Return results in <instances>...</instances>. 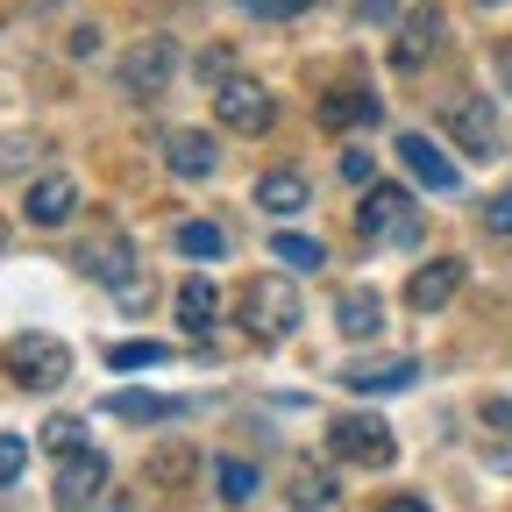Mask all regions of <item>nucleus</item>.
<instances>
[{
    "mask_svg": "<svg viewBox=\"0 0 512 512\" xmlns=\"http://www.w3.org/2000/svg\"><path fill=\"white\" fill-rule=\"evenodd\" d=\"M0 370H8L22 392H57V384L72 377V349H64L57 335H15L8 349H0Z\"/></svg>",
    "mask_w": 512,
    "mask_h": 512,
    "instance_id": "obj_2",
    "label": "nucleus"
},
{
    "mask_svg": "<svg viewBox=\"0 0 512 512\" xmlns=\"http://www.w3.org/2000/svg\"><path fill=\"white\" fill-rule=\"evenodd\" d=\"M79 271L100 278V285H114L121 306H143V299H150V285L136 278V249H128V235H93V242L79 249Z\"/></svg>",
    "mask_w": 512,
    "mask_h": 512,
    "instance_id": "obj_4",
    "label": "nucleus"
},
{
    "mask_svg": "<svg viewBox=\"0 0 512 512\" xmlns=\"http://www.w3.org/2000/svg\"><path fill=\"white\" fill-rule=\"evenodd\" d=\"M256 207H264V214H299L306 207V178L299 171H264V178H256Z\"/></svg>",
    "mask_w": 512,
    "mask_h": 512,
    "instance_id": "obj_19",
    "label": "nucleus"
},
{
    "mask_svg": "<svg viewBox=\"0 0 512 512\" xmlns=\"http://www.w3.org/2000/svg\"><path fill=\"white\" fill-rule=\"evenodd\" d=\"M477 8H498V0H477Z\"/></svg>",
    "mask_w": 512,
    "mask_h": 512,
    "instance_id": "obj_39",
    "label": "nucleus"
},
{
    "mask_svg": "<svg viewBox=\"0 0 512 512\" xmlns=\"http://www.w3.org/2000/svg\"><path fill=\"white\" fill-rule=\"evenodd\" d=\"M456 292H463V264H456V256H434V264H420V271H413L406 306H413V313H441Z\"/></svg>",
    "mask_w": 512,
    "mask_h": 512,
    "instance_id": "obj_12",
    "label": "nucleus"
},
{
    "mask_svg": "<svg viewBox=\"0 0 512 512\" xmlns=\"http://www.w3.org/2000/svg\"><path fill=\"white\" fill-rule=\"evenodd\" d=\"M484 221H491V235H512V192H498V200L484 207Z\"/></svg>",
    "mask_w": 512,
    "mask_h": 512,
    "instance_id": "obj_29",
    "label": "nucleus"
},
{
    "mask_svg": "<svg viewBox=\"0 0 512 512\" xmlns=\"http://www.w3.org/2000/svg\"><path fill=\"white\" fill-rule=\"evenodd\" d=\"M29 470V441L22 434H0V484H15Z\"/></svg>",
    "mask_w": 512,
    "mask_h": 512,
    "instance_id": "obj_27",
    "label": "nucleus"
},
{
    "mask_svg": "<svg viewBox=\"0 0 512 512\" xmlns=\"http://www.w3.org/2000/svg\"><path fill=\"white\" fill-rule=\"evenodd\" d=\"M399 157H406V171H413L420 185H434V192H456V185H463V171L434 150V136H399Z\"/></svg>",
    "mask_w": 512,
    "mask_h": 512,
    "instance_id": "obj_16",
    "label": "nucleus"
},
{
    "mask_svg": "<svg viewBox=\"0 0 512 512\" xmlns=\"http://www.w3.org/2000/svg\"><path fill=\"white\" fill-rule=\"evenodd\" d=\"M484 463H491V470H498V477H512V434H505V441H491V448H484Z\"/></svg>",
    "mask_w": 512,
    "mask_h": 512,
    "instance_id": "obj_32",
    "label": "nucleus"
},
{
    "mask_svg": "<svg viewBox=\"0 0 512 512\" xmlns=\"http://www.w3.org/2000/svg\"><path fill=\"white\" fill-rule=\"evenodd\" d=\"M271 256H278V264H292V271H320V264H328V249H320L313 235H292V228L271 242Z\"/></svg>",
    "mask_w": 512,
    "mask_h": 512,
    "instance_id": "obj_23",
    "label": "nucleus"
},
{
    "mask_svg": "<svg viewBox=\"0 0 512 512\" xmlns=\"http://www.w3.org/2000/svg\"><path fill=\"white\" fill-rule=\"evenodd\" d=\"M484 427H512V399H484Z\"/></svg>",
    "mask_w": 512,
    "mask_h": 512,
    "instance_id": "obj_34",
    "label": "nucleus"
},
{
    "mask_svg": "<svg viewBox=\"0 0 512 512\" xmlns=\"http://www.w3.org/2000/svg\"><path fill=\"white\" fill-rule=\"evenodd\" d=\"M164 164H171L178 178H214L221 150H214V136H200V128H178V136L164 143Z\"/></svg>",
    "mask_w": 512,
    "mask_h": 512,
    "instance_id": "obj_18",
    "label": "nucleus"
},
{
    "mask_svg": "<svg viewBox=\"0 0 512 512\" xmlns=\"http://www.w3.org/2000/svg\"><path fill=\"white\" fill-rule=\"evenodd\" d=\"M441 128L463 157H498V114H491V93H448L441 100Z\"/></svg>",
    "mask_w": 512,
    "mask_h": 512,
    "instance_id": "obj_5",
    "label": "nucleus"
},
{
    "mask_svg": "<svg viewBox=\"0 0 512 512\" xmlns=\"http://www.w3.org/2000/svg\"><path fill=\"white\" fill-rule=\"evenodd\" d=\"M0 242H8V221H0Z\"/></svg>",
    "mask_w": 512,
    "mask_h": 512,
    "instance_id": "obj_40",
    "label": "nucleus"
},
{
    "mask_svg": "<svg viewBox=\"0 0 512 512\" xmlns=\"http://www.w3.org/2000/svg\"><path fill=\"white\" fill-rule=\"evenodd\" d=\"M214 114H221V128H235V136H264L278 121V100L256 79H228V86H214Z\"/></svg>",
    "mask_w": 512,
    "mask_h": 512,
    "instance_id": "obj_7",
    "label": "nucleus"
},
{
    "mask_svg": "<svg viewBox=\"0 0 512 512\" xmlns=\"http://www.w3.org/2000/svg\"><path fill=\"white\" fill-rule=\"evenodd\" d=\"M328 448H335L342 463H356V470H384V463L399 456L392 427L370 420V413H342V420H328Z\"/></svg>",
    "mask_w": 512,
    "mask_h": 512,
    "instance_id": "obj_6",
    "label": "nucleus"
},
{
    "mask_svg": "<svg viewBox=\"0 0 512 512\" xmlns=\"http://www.w3.org/2000/svg\"><path fill=\"white\" fill-rule=\"evenodd\" d=\"M107 420H136V427H157V420H178L185 399H164V392H107L100 399Z\"/></svg>",
    "mask_w": 512,
    "mask_h": 512,
    "instance_id": "obj_17",
    "label": "nucleus"
},
{
    "mask_svg": "<svg viewBox=\"0 0 512 512\" xmlns=\"http://www.w3.org/2000/svg\"><path fill=\"white\" fill-rule=\"evenodd\" d=\"M413 377H420L413 356H392V363H349V370H342V384H349V392H363V399H377V392H406Z\"/></svg>",
    "mask_w": 512,
    "mask_h": 512,
    "instance_id": "obj_15",
    "label": "nucleus"
},
{
    "mask_svg": "<svg viewBox=\"0 0 512 512\" xmlns=\"http://www.w3.org/2000/svg\"><path fill=\"white\" fill-rule=\"evenodd\" d=\"M505 86H512V50H505Z\"/></svg>",
    "mask_w": 512,
    "mask_h": 512,
    "instance_id": "obj_38",
    "label": "nucleus"
},
{
    "mask_svg": "<svg viewBox=\"0 0 512 512\" xmlns=\"http://www.w3.org/2000/svg\"><path fill=\"white\" fill-rule=\"evenodd\" d=\"M72 207H79V185L64 178V171H50V178H36L29 185V200H22V214H29V228H64L72 221Z\"/></svg>",
    "mask_w": 512,
    "mask_h": 512,
    "instance_id": "obj_13",
    "label": "nucleus"
},
{
    "mask_svg": "<svg viewBox=\"0 0 512 512\" xmlns=\"http://www.w3.org/2000/svg\"><path fill=\"white\" fill-rule=\"evenodd\" d=\"M377 114H384V100H377V93H363V86L320 100V121H328V128H356V121H377Z\"/></svg>",
    "mask_w": 512,
    "mask_h": 512,
    "instance_id": "obj_20",
    "label": "nucleus"
},
{
    "mask_svg": "<svg viewBox=\"0 0 512 512\" xmlns=\"http://www.w3.org/2000/svg\"><path fill=\"white\" fill-rule=\"evenodd\" d=\"M178 256H207V264H214V256H228V228L221 221H178Z\"/></svg>",
    "mask_w": 512,
    "mask_h": 512,
    "instance_id": "obj_22",
    "label": "nucleus"
},
{
    "mask_svg": "<svg viewBox=\"0 0 512 512\" xmlns=\"http://www.w3.org/2000/svg\"><path fill=\"white\" fill-rule=\"evenodd\" d=\"M100 491H107V456L100 448H72V456L57 463V505L86 512V505H100Z\"/></svg>",
    "mask_w": 512,
    "mask_h": 512,
    "instance_id": "obj_8",
    "label": "nucleus"
},
{
    "mask_svg": "<svg viewBox=\"0 0 512 512\" xmlns=\"http://www.w3.org/2000/svg\"><path fill=\"white\" fill-rule=\"evenodd\" d=\"M370 171H377V164H370V150H349V157H342V178H349V185H363Z\"/></svg>",
    "mask_w": 512,
    "mask_h": 512,
    "instance_id": "obj_31",
    "label": "nucleus"
},
{
    "mask_svg": "<svg viewBox=\"0 0 512 512\" xmlns=\"http://www.w3.org/2000/svg\"><path fill=\"white\" fill-rule=\"evenodd\" d=\"M356 15L363 22H392V0H356Z\"/></svg>",
    "mask_w": 512,
    "mask_h": 512,
    "instance_id": "obj_36",
    "label": "nucleus"
},
{
    "mask_svg": "<svg viewBox=\"0 0 512 512\" xmlns=\"http://www.w3.org/2000/svg\"><path fill=\"white\" fill-rule=\"evenodd\" d=\"M200 79H214V86L235 79V72H228V50H207V57H200Z\"/></svg>",
    "mask_w": 512,
    "mask_h": 512,
    "instance_id": "obj_30",
    "label": "nucleus"
},
{
    "mask_svg": "<svg viewBox=\"0 0 512 512\" xmlns=\"http://www.w3.org/2000/svg\"><path fill=\"white\" fill-rule=\"evenodd\" d=\"M214 484H221V498H228V505L256 498V470H249V463H235V456H228V463H214Z\"/></svg>",
    "mask_w": 512,
    "mask_h": 512,
    "instance_id": "obj_26",
    "label": "nucleus"
},
{
    "mask_svg": "<svg viewBox=\"0 0 512 512\" xmlns=\"http://www.w3.org/2000/svg\"><path fill=\"white\" fill-rule=\"evenodd\" d=\"M157 363H171L164 342H114L107 349V370H157Z\"/></svg>",
    "mask_w": 512,
    "mask_h": 512,
    "instance_id": "obj_24",
    "label": "nucleus"
},
{
    "mask_svg": "<svg viewBox=\"0 0 512 512\" xmlns=\"http://www.w3.org/2000/svg\"><path fill=\"white\" fill-rule=\"evenodd\" d=\"M299 8H313V0H299Z\"/></svg>",
    "mask_w": 512,
    "mask_h": 512,
    "instance_id": "obj_41",
    "label": "nucleus"
},
{
    "mask_svg": "<svg viewBox=\"0 0 512 512\" xmlns=\"http://www.w3.org/2000/svg\"><path fill=\"white\" fill-rule=\"evenodd\" d=\"M299 320H306V306H299L292 278H249V285H242V328H249L256 342H285Z\"/></svg>",
    "mask_w": 512,
    "mask_h": 512,
    "instance_id": "obj_1",
    "label": "nucleus"
},
{
    "mask_svg": "<svg viewBox=\"0 0 512 512\" xmlns=\"http://www.w3.org/2000/svg\"><path fill=\"white\" fill-rule=\"evenodd\" d=\"M214 313H221V292H214L207 278H185V285H178V320H185L192 335H207Z\"/></svg>",
    "mask_w": 512,
    "mask_h": 512,
    "instance_id": "obj_21",
    "label": "nucleus"
},
{
    "mask_svg": "<svg viewBox=\"0 0 512 512\" xmlns=\"http://www.w3.org/2000/svg\"><path fill=\"white\" fill-rule=\"evenodd\" d=\"M441 8H434V0H420V8L406 15V29H399V43H392V64H399V72H420V64L441 50Z\"/></svg>",
    "mask_w": 512,
    "mask_h": 512,
    "instance_id": "obj_10",
    "label": "nucleus"
},
{
    "mask_svg": "<svg viewBox=\"0 0 512 512\" xmlns=\"http://www.w3.org/2000/svg\"><path fill=\"white\" fill-rule=\"evenodd\" d=\"M328 505H335V477H313V470L292 477V512H328Z\"/></svg>",
    "mask_w": 512,
    "mask_h": 512,
    "instance_id": "obj_25",
    "label": "nucleus"
},
{
    "mask_svg": "<svg viewBox=\"0 0 512 512\" xmlns=\"http://www.w3.org/2000/svg\"><path fill=\"white\" fill-rule=\"evenodd\" d=\"M100 512H128V498L121 491H100Z\"/></svg>",
    "mask_w": 512,
    "mask_h": 512,
    "instance_id": "obj_37",
    "label": "nucleus"
},
{
    "mask_svg": "<svg viewBox=\"0 0 512 512\" xmlns=\"http://www.w3.org/2000/svg\"><path fill=\"white\" fill-rule=\"evenodd\" d=\"M242 8H256V15H299V0H242Z\"/></svg>",
    "mask_w": 512,
    "mask_h": 512,
    "instance_id": "obj_35",
    "label": "nucleus"
},
{
    "mask_svg": "<svg viewBox=\"0 0 512 512\" xmlns=\"http://www.w3.org/2000/svg\"><path fill=\"white\" fill-rule=\"evenodd\" d=\"M192 477H200V448H192V441L171 434V441L150 448V463H143V484H150V491H185Z\"/></svg>",
    "mask_w": 512,
    "mask_h": 512,
    "instance_id": "obj_11",
    "label": "nucleus"
},
{
    "mask_svg": "<svg viewBox=\"0 0 512 512\" xmlns=\"http://www.w3.org/2000/svg\"><path fill=\"white\" fill-rule=\"evenodd\" d=\"M43 448H50V456H72V448H79V420H72V413H57V420L43 427Z\"/></svg>",
    "mask_w": 512,
    "mask_h": 512,
    "instance_id": "obj_28",
    "label": "nucleus"
},
{
    "mask_svg": "<svg viewBox=\"0 0 512 512\" xmlns=\"http://www.w3.org/2000/svg\"><path fill=\"white\" fill-rule=\"evenodd\" d=\"M335 328H342L349 342H370V335L384 328V292H370V285H349V292L335 299Z\"/></svg>",
    "mask_w": 512,
    "mask_h": 512,
    "instance_id": "obj_14",
    "label": "nucleus"
},
{
    "mask_svg": "<svg viewBox=\"0 0 512 512\" xmlns=\"http://www.w3.org/2000/svg\"><path fill=\"white\" fill-rule=\"evenodd\" d=\"M171 72H178L171 36H150V43H136V50L121 57V86H128V93H164V86H171Z\"/></svg>",
    "mask_w": 512,
    "mask_h": 512,
    "instance_id": "obj_9",
    "label": "nucleus"
},
{
    "mask_svg": "<svg viewBox=\"0 0 512 512\" xmlns=\"http://www.w3.org/2000/svg\"><path fill=\"white\" fill-rule=\"evenodd\" d=\"M377 512H434V505H427V498H413V491H399V498H384Z\"/></svg>",
    "mask_w": 512,
    "mask_h": 512,
    "instance_id": "obj_33",
    "label": "nucleus"
},
{
    "mask_svg": "<svg viewBox=\"0 0 512 512\" xmlns=\"http://www.w3.org/2000/svg\"><path fill=\"white\" fill-rule=\"evenodd\" d=\"M356 228H363V242L406 249V242L420 235V207H413V192H406V185H370V192H363V207H356Z\"/></svg>",
    "mask_w": 512,
    "mask_h": 512,
    "instance_id": "obj_3",
    "label": "nucleus"
}]
</instances>
